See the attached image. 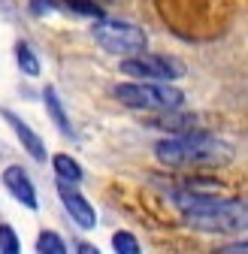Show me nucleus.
<instances>
[{
	"label": "nucleus",
	"mask_w": 248,
	"mask_h": 254,
	"mask_svg": "<svg viewBox=\"0 0 248 254\" xmlns=\"http://www.w3.org/2000/svg\"><path fill=\"white\" fill-rule=\"evenodd\" d=\"M176 206L182 209L185 224L200 230V233H230V236H245V200L239 197H194L176 190L173 194Z\"/></svg>",
	"instance_id": "f257e3e1"
},
{
	"label": "nucleus",
	"mask_w": 248,
	"mask_h": 254,
	"mask_svg": "<svg viewBox=\"0 0 248 254\" xmlns=\"http://www.w3.org/2000/svg\"><path fill=\"white\" fill-rule=\"evenodd\" d=\"M154 157L170 170H200V167H227L233 161V145L203 130L167 136L154 145Z\"/></svg>",
	"instance_id": "f03ea898"
},
{
	"label": "nucleus",
	"mask_w": 248,
	"mask_h": 254,
	"mask_svg": "<svg viewBox=\"0 0 248 254\" xmlns=\"http://www.w3.org/2000/svg\"><path fill=\"white\" fill-rule=\"evenodd\" d=\"M112 97L139 112H176L185 106V91L167 82H118Z\"/></svg>",
	"instance_id": "7ed1b4c3"
},
{
	"label": "nucleus",
	"mask_w": 248,
	"mask_h": 254,
	"mask_svg": "<svg viewBox=\"0 0 248 254\" xmlns=\"http://www.w3.org/2000/svg\"><path fill=\"white\" fill-rule=\"evenodd\" d=\"M91 37H94V43L115 55V58H136L142 52H148V37L145 30L133 21H121V18H97L94 24H91Z\"/></svg>",
	"instance_id": "20e7f679"
},
{
	"label": "nucleus",
	"mask_w": 248,
	"mask_h": 254,
	"mask_svg": "<svg viewBox=\"0 0 248 254\" xmlns=\"http://www.w3.org/2000/svg\"><path fill=\"white\" fill-rule=\"evenodd\" d=\"M118 70L124 76H130V82H167V85H173L176 79L185 76V64L173 55L142 52L136 58H124L118 64Z\"/></svg>",
	"instance_id": "39448f33"
},
{
	"label": "nucleus",
	"mask_w": 248,
	"mask_h": 254,
	"mask_svg": "<svg viewBox=\"0 0 248 254\" xmlns=\"http://www.w3.org/2000/svg\"><path fill=\"white\" fill-rule=\"evenodd\" d=\"M58 197H61V203H64L67 215L76 221L82 230H94V227H97V209L85 200V194H82L76 185L58 182Z\"/></svg>",
	"instance_id": "423d86ee"
},
{
	"label": "nucleus",
	"mask_w": 248,
	"mask_h": 254,
	"mask_svg": "<svg viewBox=\"0 0 248 254\" xmlns=\"http://www.w3.org/2000/svg\"><path fill=\"white\" fill-rule=\"evenodd\" d=\"M3 188L9 190V197H12V200H18L24 209H30V212H37V209H40L34 179L24 173V167H18V164L6 167V170H3Z\"/></svg>",
	"instance_id": "0eeeda50"
},
{
	"label": "nucleus",
	"mask_w": 248,
	"mask_h": 254,
	"mask_svg": "<svg viewBox=\"0 0 248 254\" xmlns=\"http://www.w3.org/2000/svg\"><path fill=\"white\" fill-rule=\"evenodd\" d=\"M0 115H3V121L12 127V133H15V139L21 142V148L34 157V161H40V164H46L49 161V151H46V142H43V136L30 127L27 121H21L12 109H0Z\"/></svg>",
	"instance_id": "6e6552de"
},
{
	"label": "nucleus",
	"mask_w": 248,
	"mask_h": 254,
	"mask_svg": "<svg viewBox=\"0 0 248 254\" xmlns=\"http://www.w3.org/2000/svg\"><path fill=\"white\" fill-rule=\"evenodd\" d=\"M148 127H158L167 136H185V133H194L200 130L197 127V115L191 112H158L154 118H148Z\"/></svg>",
	"instance_id": "1a4fd4ad"
},
{
	"label": "nucleus",
	"mask_w": 248,
	"mask_h": 254,
	"mask_svg": "<svg viewBox=\"0 0 248 254\" xmlns=\"http://www.w3.org/2000/svg\"><path fill=\"white\" fill-rule=\"evenodd\" d=\"M43 103H46V112H49V118H52V124L58 127L64 136H73L76 130H73V124H70V115H67V109H64V103H61V97H58V91L49 85V88H43Z\"/></svg>",
	"instance_id": "9d476101"
},
{
	"label": "nucleus",
	"mask_w": 248,
	"mask_h": 254,
	"mask_svg": "<svg viewBox=\"0 0 248 254\" xmlns=\"http://www.w3.org/2000/svg\"><path fill=\"white\" fill-rule=\"evenodd\" d=\"M52 170H55L58 182H67V185H79V182L85 179V170H82V164L76 161L73 154H64V151L52 154Z\"/></svg>",
	"instance_id": "9b49d317"
},
{
	"label": "nucleus",
	"mask_w": 248,
	"mask_h": 254,
	"mask_svg": "<svg viewBox=\"0 0 248 254\" xmlns=\"http://www.w3.org/2000/svg\"><path fill=\"white\" fill-rule=\"evenodd\" d=\"M15 64H18V70H21L24 76H30V79H37V76L43 73V64H40L37 52L30 49V43H24V40L15 43Z\"/></svg>",
	"instance_id": "f8f14e48"
},
{
	"label": "nucleus",
	"mask_w": 248,
	"mask_h": 254,
	"mask_svg": "<svg viewBox=\"0 0 248 254\" xmlns=\"http://www.w3.org/2000/svg\"><path fill=\"white\" fill-rule=\"evenodd\" d=\"M61 9H70L73 15H82V18H103V6L97 0H58Z\"/></svg>",
	"instance_id": "ddd939ff"
},
{
	"label": "nucleus",
	"mask_w": 248,
	"mask_h": 254,
	"mask_svg": "<svg viewBox=\"0 0 248 254\" xmlns=\"http://www.w3.org/2000/svg\"><path fill=\"white\" fill-rule=\"evenodd\" d=\"M37 254H67V242L55 230H40L37 236Z\"/></svg>",
	"instance_id": "4468645a"
},
{
	"label": "nucleus",
	"mask_w": 248,
	"mask_h": 254,
	"mask_svg": "<svg viewBox=\"0 0 248 254\" xmlns=\"http://www.w3.org/2000/svg\"><path fill=\"white\" fill-rule=\"evenodd\" d=\"M112 251L115 254H142V245L130 230H115L112 233Z\"/></svg>",
	"instance_id": "2eb2a0df"
},
{
	"label": "nucleus",
	"mask_w": 248,
	"mask_h": 254,
	"mask_svg": "<svg viewBox=\"0 0 248 254\" xmlns=\"http://www.w3.org/2000/svg\"><path fill=\"white\" fill-rule=\"evenodd\" d=\"M0 254H21V242L12 224H0Z\"/></svg>",
	"instance_id": "dca6fc26"
},
{
	"label": "nucleus",
	"mask_w": 248,
	"mask_h": 254,
	"mask_svg": "<svg viewBox=\"0 0 248 254\" xmlns=\"http://www.w3.org/2000/svg\"><path fill=\"white\" fill-rule=\"evenodd\" d=\"M55 9H61L58 0H30V12H34V15H49Z\"/></svg>",
	"instance_id": "f3484780"
},
{
	"label": "nucleus",
	"mask_w": 248,
	"mask_h": 254,
	"mask_svg": "<svg viewBox=\"0 0 248 254\" xmlns=\"http://www.w3.org/2000/svg\"><path fill=\"white\" fill-rule=\"evenodd\" d=\"M215 254H248V242H245V239L227 242V245H221V248H215Z\"/></svg>",
	"instance_id": "a211bd4d"
},
{
	"label": "nucleus",
	"mask_w": 248,
	"mask_h": 254,
	"mask_svg": "<svg viewBox=\"0 0 248 254\" xmlns=\"http://www.w3.org/2000/svg\"><path fill=\"white\" fill-rule=\"evenodd\" d=\"M76 254H100V248H97V245H91V242H79Z\"/></svg>",
	"instance_id": "6ab92c4d"
}]
</instances>
